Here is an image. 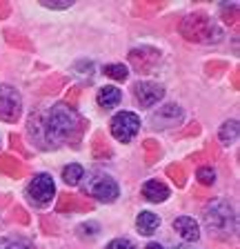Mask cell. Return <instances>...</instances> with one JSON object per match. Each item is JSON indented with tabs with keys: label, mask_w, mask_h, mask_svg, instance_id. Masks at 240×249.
Wrapping results in <instances>:
<instances>
[{
	"label": "cell",
	"mask_w": 240,
	"mask_h": 249,
	"mask_svg": "<svg viewBox=\"0 0 240 249\" xmlns=\"http://www.w3.org/2000/svg\"><path fill=\"white\" fill-rule=\"evenodd\" d=\"M40 225H42V231L49 233V236H56V233H58V223L53 220V218L40 216Z\"/></svg>",
	"instance_id": "obj_34"
},
{
	"label": "cell",
	"mask_w": 240,
	"mask_h": 249,
	"mask_svg": "<svg viewBox=\"0 0 240 249\" xmlns=\"http://www.w3.org/2000/svg\"><path fill=\"white\" fill-rule=\"evenodd\" d=\"M65 85H67V76H63V73H51V76L40 85L38 91H40L42 96H53V93H58Z\"/></svg>",
	"instance_id": "obj_19"
},
{
	"label": "cell",
	"mask_w": 240,
	"mask_h": 249,
	"mask_svg": "<svg viewBox=\"0 0 240 249\" xmlns=\"http://www.w3.org/2000/svg\"><path fill=\"white\" fill-rule=\"evenodd\" d=\"M196 178H198V182L203 187H211L214 185V180H216V171L211 169V167H198Z\"/></svg>",
	"instance_id": "obj_28"
},
{
	"label": "cell",
	"mask_w": 240,
	"mask_h": 249,
	"mask_svg": "<svg viewBox=\"0 0 240 249\" xmlns=\"http://www.w3.org/2000/svg\"><path fill=\"white\" fill-rule=\"evenodd\" d=\"M145 249H162V247H160V245H158V243H149Z\"/></svg>",
	"instance_id": "obj_44"
},
{
	"label": "cell",
	"mask_w": 240,
	"mask_h": 249,
	"mask_svg": "<svg viewBox=\"0 0 240 249\" xmlns=\"http://www.w3.org/2000/svg\"><path fill=\"white\" fill-rule=\"evenodd\" d=\"M158 225H160V218L152 212H140L136 218V227L142 236H152V233L158 229Z\"/></svg>",
	"instance_id": "obj_17"
},
{
	"label": "cell",
	"mask_w": 240,
	"mask_h": 249,
	"mask_svg": "<svg viewBox=\"0 0 240 249\" xmlns=\"http://www.w3.org/2000/svg\"><path fill=\"white\" fill-rule=\"evenodd\" d=\"M223 20L227 22V25H231V27H236L238 25V7H224L223 9Z\"/></svg>",
	"instance_id": "obj_33"
},
{
	"label": "cell",
	"mask_w": 240,
	"mask_h": 249,
	"mask_svg": "<svg viewBox=\"0 0 240 249\" xmlns=\"http://www.w3.org/2000/svg\"><path fill=\"white\" fill-rule=\"evenodd\" d=\"M107 249H136V247H134L129 240H125V238H116V240H111V243L107 245Z\"/></svg>",
	"instance_id": "obj_38"
},
{
	"label": "cell",
	"mask_w": 240,
	"mask_h": 249,
	"mask_svg": "<svg viewBox=\"0 0 240 249\" xmlns=\"http://www.w3.org/2000/svg\"><path fill=\"white\" fill-rule=\"evenodd\" d=\"M120 91L116 87H103V89H98V93H96V100H98V105L100 107H104V109H111V107H116V105L120 103Z\"/></svg>",
	"instance_id": "obj_20"
},
{
	"label": "cell",
	"mask_w": 240,
	"mask_h": 249,
	"mask_svg": "<svg viewBox=\"0 0 240 249\" xmlns=\"http://www.w3.org/2000/svg\"><path fill=\"white\" fill-rule=\"evenodd\" d=\"M91 154H94V158H98V160L111 158V145H109V140L104 138L103 131L94 134V138H91Z\"/></svg>",
	"instance_id": "obj_18"
},
{
	"label": "cell",
	"mask_w": 240,
	"mask_h": 249,
	"mask_svg": "<svg viewBox=\"0 0 240 249\" xmlns=\"http://www.w3.org/2000/svg\"><path fill=\"white\" fill-rule=\"evenodd\" d=\"M167 176H169V180H173L176 187H185V182H187V171H185L183 165H178V162L167 167Z\"/></svg>",
	"instance_id": "obj_26"
},
{
	"label": "cell",
	"mask_w": 240,
	"mask_h": 249,
	"mask_svg": "<svg viewBox=\"0 0 240 249\" xmlns=\"http://www.w3.org/2000/svg\"><path fill=\"white\" fill-rule=\"evenodd\" d=\"M22 114V96L11 85H0V120L18 123Z\"/></svg>",
	"instance_id": "obj_4"
},
{
	"label": "cell",
	"mask_w": 240,
	"mask_h": 249,
	"mask_svg": "<svg viewBox=\"0 0 240 249\" xmlns=\"http://www.w3.org/2000/svg\"><path fill=\"white\" fill-rule=\"evenodd\" d=\"M198 134H200V124L198 123H189L178 136H180V138H187V136H198Z\"/></svg>",
	"instance_id": "obj_37"
},
{
	"label": "cell",
	"mask_w": 240,
	"mask_h": 249,
	"mask_svg": "<svg viewBox=\"0 0 240 249\" xmlns=\"http://www.w3.org/2000/svg\"><path fill=\"white\" fill-rule=\"evenodd\" d=\"M9 202H11V196H9V194H2V196H0V212H2Z\"/></svg>",
	"instance_id": "obj_41"
},
{
	"label": "cell",
	"mask_w": 240,
	"mask_h": 249,
	"mask_svg": "<svg viewBox=\"0 0 240 249\" xmlns=\"http://www.w3.org/2000/svg\"><path fill=\"white\" fill-rule=\"evenodd\" d=\"M40 5L47 9H69L73 2L71 0H40Z\"/></svg>",
	"instance_id": "obj_35"
},
{
	"label": "cell",
	"mask_w": 240,
	"mask_h": 249,
	"mask_svg": "<svg viewBox=\"0 0 240 249\" xmlns=\"http://www.w3.org/2000/svg\"><path fill=\"white\" fill-rule=\"evenodd\" d=\"M80 93H83V89L80 87H69V91L65 93V103L69 109H76L78 107V100H80Z\"/></svg>",
	"instance_id": "obj_31"
},
{
	"label": "cell",
	"mask_w": 240,
	"mask_h": 249,
	"mask_svg": "<svg viewBox=\"0 0 240 249\" xmlns=\"http://www.w3.org/2000/svg\"><path fill=\"white\" fill-rule=\"evenodd\" d=\"M218 145H216L214 140L207 142L203 154H191L189 156V162H211V160H218Z\"/></svg>",
	"instance_id": "obj_23"
},
{
	"label": "cell",
	"mask_w": 240,
	"mask_h": 249,
	"mask_svg": "<svg viewBox=\"0 0 240 249\" xmlns=\"http://www.w3.org/2000/svg\"><path fill=\"white\" fill-rule=\"evenodd\" d=\"M162 96H165V87L158 83H147V80H142V83L134 85V98L140 103V107H152Z\"/></svg>",
	"instance_id": "obj_10"
},
{
	"label": "cell",
	"mask_w": 240,
	"mask_h": 249,
	"mask_svg": "<svg viewBox=\"0 0 240 249\" xmlns=\"http://www.w3.org/2000/svg\"><path fill=\"white\" fill-rule=\"evenodd\" d=\"M0 171H2L5 176L14 178V180H20L22 176H27V174H29V169H27L25 162L18 160L16 156H11V154H2V156H0Z\"/></svg>",
	"instance_id": "obj_12"
},
{
	"label": "cell",
	"mask_w": 240,
	"mask_h": 249,
	"mask_svg": "<svg viewBox=\"0 0 240 249\" xmlns=\"http://www.w3.org/2000/svg\"><path fill=\"white\" fill-rule=\"evenodd\" d=\"M27 194H29L32 200L36 202V205H40V207L49 205L53 194H56L53 178L49 176V174H36V176L32 178V182H29V187H27Z\"/></svg>",
	"instance_id": "obj_7"
},
{
	"label": "cell",
	"mask_w": 240,
	"mask_h": 249,
	"mask_svg": "<svg viewBox=\"0 0 240 249\" xmlns=\"http://www.w3.org/2000/svg\"><path fill=\"white\" fill-rule=\"evenodd\" d=\"M142 196L152 202H162L169 198V189H167V185L160 180H147L145 185H142Z\"/></svg>",
	"instance_id": "obj_15"
},
{
	"label": "cell",
	"mask_w": 240,
	"mask_h": 249,
	"mask_svg": "<svg viewBox=\"0 0 240 249\" xmlns=\"http://www.w3.org/2000/svg\"><path fill=\"white\" fill-rule=\"evenodd\" d=\"M89 124L85 118H80L73 109H69L67 105H53L49 109V114H45V129L51 142H65L71 145L73 149L80 147L83 134ZM56 147V145H53Z\"/></svg>",
	"instance_id": "obj_1"
},
{
	"label": "cell",
	"mask_w": 240,
	"mask_h": 249,
	"mask_svg": "<svg viewBox=\"0 0 240 249\" xmlns=\"http://www.w3.org/2000/svg\"><path fill=\"white\" fill-rule=\"evenodd\" d=\"M9 14H11V5L9 2H5V0H0V20L9 18Z\"/></svg>",
	"instance_id": "obj_39"
},
{
	"label": "cell",
	"mask_w": 240,
	"mask_h": 249,
	"mask_svg": "<svg viewBox=\"0 0 240 249\" xmlns=\"http://www.w3.org/2000/svg\"><path fill=\"white\" fill-rule=\"evenodd\" d=\"M193 198H200V200H205V198H209V194L203 192V189H193Z\"/></svg>",
	"instance_id": "obj_43"
},
{
	"label": "cell",
	"mask_w": 240,
	"mask_h": 249,
	"mask_svg": "<svg viewBox=\"0 0 240 249\" xmlns=\"http://www.w3.org/2000/svg\"><path fill=\"white\" fill-rule=\"evenodd\" d=\"M129 62L138 73H149L160 62V52L154 47H136L129 52Z\"/></svg>",
	"instance_id": "obj_8"
},
{
	"label": "cell",
	"mask_w": 240,
	"mask_h": 249,
	"mask_svg": "<svg viewBox=\"0 0 240 249\" xmlns=\"http://www.w3.org/2000/svg\"><path fill=\"white\" fill-rule=\"evenodd\" d=\"M83 174H85V169L80 165H67L63 169V180L67 185H78L83 180Z\"/></svg>",
	"instance_id": "obj_27"
},
{
	"label": "cell",
	"mask_w": 240,
	"mask_h": 249,
	"mask_svg": "<svg viewBox=\"0 0 240 249\" xmlns=\"http://www.w3.org/2000/svg\"><path fill=\"white\" fill-rule=\"evenodd\" d=\"M27 127H29V136H32V140L40 147V149H51L53 142L49 140L47 129H45V114H42V111L32 114V118H29Z\"/></svg>",
	"instance_id": "obj_11"
},
{
	"label": "cell",
	"mask_w": 240,
	"mask_h": 249,
	"mask_svg": "<svg viewBox=\"0 0 240 249\" xmlns=\"http://www.w3.org/2000/svg\"><path fill=\"white\" fill-rule=\"evenodd\" d=\"M238 120H227V123H223V127H220L218 131V138L223 145H234L236 140H238Z\"/></svg>",
	"instance_id": "obj_21"
},
{
	"label": "cell",
	"mask_w": 240,
	"mask_h": 249,
	"mask_svg": "<svg viewBox=\"0 0 240 249\" xmlns=\"http://www.w3.org/2000/svg\"><path fill=\"white\" fill-rule=\"evenodd\" d=\"M231 85H234V89H240V69L238 67L231 71Z\"/></svg>",
	"instance_id": "obj_40"
},
{
	"label": "cell",
	"mask_w": 240,
	"mask_h": 249,
	"mask_svg": "<svg viewBox=\"0 0 240 249\" xmlns=\"http://www.w3.org/2000/svg\"><path fill=\"white\" fill-rule=\"evenodd\" d=\"M104 76L114 78V80H127L129 71H127L125 65H107V67H104Z\"/></svg>",
	"instance_id": "obj_29"
},
{
	"label": "cell",
	"mask_w": 240,
	"mask_h": 249,
	"mask_svg": "<svg viewBox=\"0 0 240 249\" xmlns=\"http://www.w3.org/2000/svg\"><path fill=\"white\" fill-rule=\"evenodd\" d=\"M173 229H176L185 240H198L200 238V229H198V223L189 216H180L173 220Z\"/></svg>",
	"instance_id": "obj_14"
},
{
	"label": "cell",
	"mask_w": 240,
	"mask_h": 249,
	"mask_svg": "<svg viewBox=\"0 0 240 249\" xmlns=\"http://www.w3.org/2000/svg\"><path fill=\"white\" fill-rule=\"evenodd\" d=\"M87 194L103 202H114L118 198V185L107 174H91L87 180Z\"/></svg>",
	"instance_id": "obj_6"
},
{
	"label": "cell",
	"mask_w": 240,
	"mask_h": 249,
	"mask_svg": "<svg viewBox=\"0 0 240 249\" xmlns=\"http://www.w3.org/2000/svg\"><path fill=\"white\" fill-rule=\"evenodd\" d=\"M142 149H145V162H147V165H154V162L160 160L162 147H160V142H158V140L147 138L145 142H142Z\"/></svg>",
	"instance_id": "obj_22"
},
{
	"label": "cell",
	"mask_w": 240,
	"mask_h": 249,
	"mask_svg": "<svg viewBox=\"0 0 240 249\" xmlns=\"http://www.w3.org/2000/svg\"><path fill=\"white\" fill-rule=\"evenodd\" d=\"M11 213H14V218H16V220H18V223H20V225H29V213H27L25 209L20 207V205H16V207H14V212H11Z\"/></svg>",
	"instance_id": "obj_36"
},
{
	"label": "cell",
	"mask_w": 240,
	"mask_h": 249,
	"mask_svg": "<svg viewBox=\"0 0 240 249\" xmlns=\"http://www.w3.org/2000/svg\"><path fill=\"white\" fill-rule=\"evenodd\" d=\"M111 136L120 142H131L134 136L138 134L140 129V118L136 114H131V111H120L111 118Z\"/></svg>",
	"instance_id": "obj_5"
},
{
	"label": "cell",
	"mask_w": 240,
	"mask_h": 249,
	"mask_svg": "<svg viewBox=\"0 0 240 249\" xmlns=\"http://www.w3.org/2000/svg\"><path fill=\"white\" fill-rule=\"evenodd\" d=\"M0 249H34V245L22 236H7L0 240Z\"/></svg>",
	"instance_id": "obj_25"
},
{
	"label": "cell",
	"mask_w": 240,
	"mask_h": 249,
	"mask_svg": "<svg viewBox=\"0 0 240 249\" xmlns=\"http://www.w3.org/2000/svg\"><path fill=\"white\" fill-rule=\"evenodd\" d=\"M180 120H183V109L178 105H165L158 114H154V123L162 124V127H173Z\"/></svg>",
	"instance_id": "obj_13"
},
{
	"label": "cell",
	"mask_w": 240,
	"mask_h": 249,
	"mask_svg": "<svg viewBox=\"0 0 240 249\" xmlns=\"http://www.w3.org/2000/svg\"><path fill=\"white\" fill-rule=\"evenodd\" d=\"M56 212L58 213H71V212H94V202L89 198H83L78 194H69V192H63L58 196L56 200Z\"/></svg>",
	"instance_id": "obj_9"
},
{
	"label": "cell",
	"mask_w": 240,
	"mask_h": 249,
	"mask_svg": "<svg viewBox=\"0 0 240 249\" xmlns=\"http://www.w3.org/2000/svg\"><path fill=\"white\" fill-rule=\"evenodd\" d=\"M180 36L189 42H220L223 31L216 27V22L203 11L189 14L180 22Z\"/></svg>",
	"instance_id": "obj_2"
},
{
	"label": "cell",
	"mask_w": 240,
	"mask_h": 249,
	"mask_svg": "<svg viewBox=\"0 0 240 249\" xmlns=\"http://www.w3.org/2000/svg\"><path fill=\"white\" fill-rule=\"evenodd\" d=\"M9 142H11V147H14V149H16L18 154L22 156V158H29V156H32V151L25 149V145H22V138L18 134H11L9 136Z\"/></svg>",
	"instance_id": "obj_32"
},
{
	"label": "cell",
	"mask_w": 240,
	"mask_h": 249,
	"mask_svg": "<svg viewBox=\"0 0 240 249\" xmlns=\"http://www.w3.org/2000/svg\"><path fill=\"white\" fill-rule=\"evenodd\" d=\"M2 36H5V40L9 47H16V49H22V52H34V42L29 40L25 34H20L18 29L7 27V29L2 31Z\"/></svg>",
	"instance_id": "obj_16"
},
{
	"label": "cell",
	"mask_w": 240,
	"mask_h": 249,
	"mask_svg": "<svg viewBox=\"0 0 240 249\" xmlns=\"http://www.w3.org/2000/svg\"><path fill=\"white\" fill-rule=\"evenodd\" d=\"M205 223H207L209 231L220 240L234 238L236 229H238L236 227L234 209H231L224 200H214L211 207H207V212H205Z\"/></svg>",
	"instance_id": "obj_3"
},
{
	"label": "cell",
	"mask_w": 240,
	"mask_h": 249,
	"mask_svg": "<svg viewBox=\"0 0 240 249\" xmlns=\"http://www.w3.org/2000/svg\"><path fill=\"white\" fill-rule=\"evenodd\" d=\"M165 7V2H158V0H147V2H136L134 5V14L138 16H154Z\"/></svg>",
	"instance_id": "obj_24"
},
{
	"label": "cell",
	"mask_w": 240,
	"mask_h": 249,
	"mask_svg": "<svg viewBox=\"0 0 240 249\" xmlns=\"http://www.w3.org/2000/svg\"><path fill=\"white\" fill-rule=\"evenodd\" d=\"M229 69V65L223 60H211L205 65V71H207V76H220L223 71H227Z\"/></svg>",
	"instance_id": "obj_30"
},
{
	"label": "cell",
	"mask_w": 240,
	"mask_h": 249,
	"mask_svg": "<svg viewBox=\"0 0 240 249\" xmlns=\"http://www.w3.org/2000/svg\"><path fill=\"white\" fill-rule=\"evenodd\" d=\"M78 231L80 233H85V231H98V225H80Z\"/></svg>",
	"instance_id": "obj_42"
}]
</instances>
